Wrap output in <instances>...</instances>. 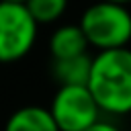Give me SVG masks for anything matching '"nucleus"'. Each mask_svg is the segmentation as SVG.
<instances>
[{"mask_svg": "<svg viewBox=\"0 0 131 131\" xmlns=\"http://www.w3.org/2000/svg\"><path fill=\"white\" fill-rule=\"evenodd\" d=\"M100 113L121 117L131 113V49H102L92 57L86 82Z\"/></svg>", "mask_w": 131, "mask_h": 131, "instance_id": "obj_1", "label": "nucleus"}, {"mask_svg": "<svg viewBox=\"0 0 131 131\" xmlns=\"http://www.w3.org/2000/svg\"><path fill=\"white\" fill-rule=\"evenodd\" d=\"M78 25L88 47L96 51L125 47L131 41V10L127 4L98 0L82 12Z\"/></svg>", "mask_w": 131, "mask_h": 131, "instance_id": "obj_2", "label": "nucleus"}, {"mask_svg": "<svg viewBox=\"0 0 131 131\" xmlns=\"http://www.w3.org/2000/svg\"><path fill=\"white\" fill-rule=\"evenodd\" d=\"M39 23L25 2L0 0V63H14L31 53Z\"/></svg>", "mask_w": 131, "mask_h": 131, "instance_id": "obj_3", "label": "nucleus"}, {"mask_svg": "<svg viewBox=\"0 0 131 131\" xmlns=\"http://www.w3.org/2000/svg\"><path fill=\"white\" fill-rule=\"evenodd\" d=\"M49 113L59 131H82L100 119V108L86 84H59Z\"/></svg>", "mask_w": 131, "mask_h": 131, "instance_id": "obj_4", "label": "nucleus"}, {"mask_svg": "<svg viewBox=\"0 0 131 131\" xmlns=\"http://www.w3.org/2000/svg\"><path fill=\"white\" fill-rule=\"evenodd\" d=\"M4 131H59L49 108L27 104L16 108L4 123Z\"/></svg>", "mask_w": 131, "mask_h": 131, "instance_id": "obj_5", "label": "nucleus"}, {"mask_svg": "<svg viewBox=\"0 0 131 131\" xmlns=\"http://www.w3.org/2000/svg\"><path fill=\"white\" fill-rule=\"evenodd\" d=\"M88 51V41L80 29V25H61L49 37V53L51 59L72 57Z\"/></svg>", "mask_w": 131, "mask_h": 131, "instance_id": "obj_6", "label": "nucleus"}, {"mask_svg": "<svg viewBox=\"0 0 131 131\" xmlns=\"http://www.w3.org/2000/svg\"><path fill=\"white\" fill-rule=\"evenodd\" d=\"M92 57L86 53L72 55V57H57L51 59V76L59 84H86L90 76Z\"/></svg>", "mask_w": 131, "mask_h": 131, "instance_id": "obj_7", "label": "nucleus"}, {"mask_svg": "<svg viewBox=\"0 0 131 131\" xmlns=\"http://www.w3.org/2000/svg\"><path fill=\"white\" fill-rule=\"evenodd\" d=\"M25 6L39 25H51L63 16L68 0H25Z\"/></svg>", "mask_w": 131, "mask_h": 131, "instance_id": "obj_8", "label": "nucleus"}, {"mask_svg": "<svg viewBox=\"0 0 131 131\" xmlns=\"http://www.w3.org/2000/svg\"><path fill=\"white\" fill-rule=\"evenodd\" d=\"M82 131H121L113 121H106V119H96L92 125H88L86 129Z\"/></svg>", "mask_w": 131, "mask_h": 131, "instance_id": "obj_9", "label": "nucleus"}, {"mask_svg": "<svg viewBox=\"0 0 131 131\" xmlns=\"http://www.w3.org/2000/svg\"><path fill=\"white\" fill-rule=\"evenodd\" d=\"M108 2H119V4H127V6L131 4V0H108Z\"/></svg>", "mask_w": 131, "mask_h": 131, "instance_id": "obj_10", "label": "nucleus"}, {"mask_svg": "<svg viewBox=\"0 0 131 131\" xmlns=\"http://www.w3.org/2000/svg\"><path fill=\"white\" fill-rule=\"evenodd\" d=\"M8 2H25V0H8Z\"/></svg>", "mask_w": 131, "mask_h": 131, "instance_id": "obj_11", "label": "nucleus"}]
</instances>
